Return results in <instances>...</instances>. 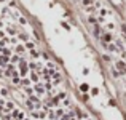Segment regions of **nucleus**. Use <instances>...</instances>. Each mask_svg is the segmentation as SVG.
Listing matches in <instances>:
<instances>
[{
    "label": "nucleus",
    "instance_id": "4",
    "mask_svg": "<svg viewBox=\"0 0 126 120\" xmlns=\"http://www.w3.org/2000/svg\"><path fill=\"white\" fill-rule=\"evenodd\" d=\"M21 61V58H19L18 55H15V56H11V59H10V64H16V62H19Z\"/></svg>",
    "mask_w": 126,
    "mask_h": 120
},
{
    "label": "nucleus",
    "instance_id": "5",
    "mask_svg": "<svg viewBox=\"0 0 126 120\" xmlns=\"http://www.w3.org/2000/svg\"><path fill=\"white\" fill-rule=\"evenodd\" d=\"M64 114H65V112H64V109H58V111L54 112V115H56V119H58V120L61 119V117H62Z\"/></svg>",
    "mask_w": 126,
    "mask_h": 120
},
{
    "label": "nucleus",
    "instance_id": "11",
    "mask_svg": "<svg viewBox=\"0 0 126 120\" xmlns=\"http://www.w3.org/2000/svg\"><path fill=\"white\" fill-rule=\"evenodd\" d=\"M105 48L110 50V51H115V50H117V48H115V45H112V43H110V45H105Z\"/></svg>",
    "mask_w": 126,
    "mask_h": 120
},
{
    "label": "nucleus",
    "instance_id": "7",
    "mask_svg": "<svg viewBox=\"0 0 126 120\" xmlns=\"http://www.w3.org/2000/svg\"><path fill=\"white\" fill-rule=\"evenodd\" d=\"M6 107L5 109H3V111H6V112H8V111H13V109H15V104H13V102H6Z\"/></svg>",
    "mask_w": 126,
    "mask_h": 120
},
{
    "label": "nucleus",
    "instance_id": "8",
    "mask_svg": "<svg viewBox=\"0 0 126 120\" xmlns=\"http://www.w3.org/2000/svg\"><path fill=\"white\" fill-rule=\"evenodd\" d=\"M31 82H34V83H37L38 82V74H31Z\"/></svg>",
    "mask_w": 126,
    "mask_h": 120
},
{
    "label": "nucleus",
    "instance_id": "17",
    "mask_svg": "<svg viewBox=\"0 0 126 120\" xmlns=\"http://www.w3.org/2000/svg\"><path fill=\"white\" fill-rule=\"evenodd\" d=\"M62 106H64V107H67V106H69V99H67V98L62 101Z\"/></svg>",
    "mask_w": 126,
    "mask_h": 120
},
{
    "label": "nucleus",
    "instance_id": "6",
    "mask_svg": "<svg viewBox=\"0 0 126 120\" xmlns=\"http://www.w3.org/2000/svg\"><path fill=\"white\" fill-rule=\"evenodd\" d=\"M117 67L120 69L121 72H126V66H125V62H123V61H120V62H118V64H117Z\"/></svg>",
    "mask_w": 126,
    "mask_h": 120
},
{
    "label": "nucleus",
    "instance_id": "9",
    "mask_svg": "<svg viewBox=\"0 0 126 120\" xmlns=\"http://www.w3.org/2000/svg\"><path fill=\"white\" fill-rule=\"evenodd\" d=\"M48 117H49V120H58V119H56V115H54V112H53V111H49V112H48Z\"/></svg>",
    "mask_w": 126,
    "mask_h": 120
},
{
    "label": "nucleus",
    "instance_id": "2",
    "mask_svg": "<svg viewBox=\"0 0 126 120\" xmlns=\"http://www.w3.org/2000/svg\"><path fill=\"white\" fill-rule=\"evenodd\" d=\"M32 117L34 119H45L46 117V112H38V111H32Z\"/></svg>",
    "mask_w": 126,
    "mask_h": 120
},
{
    "label": "nucleus",
    "instance_id": "19",
    "mask_svg": "<svg viewBox=\"0 0 126 120\" xmlns=\"http://www.w3.org/2000/svg\"><path fill=\"white\" fill-rule=\"evenodd\" d=\"M86 120H89V119H86Z\"/></svg>",
    "mask_w": 126,
    "mask_h": 120
},
{
    "label": "nucleus",
    "instance_id": "3",
    "mask_svg": "<svg viewBox=\"0 0 126 120\" xmlns=\"http://www.w3.org/2000/svg\"><path fill=\"white\" fill-rule=\"evenodd\" d=\"M34 90L37 91V95H38V96H42L43 93H45V90H43V86H42V85H38V83H37V85L34 86Z\"/></svg>",
    "mask_w": 126,
    "mask_h": 120
},
{
    "label": "nucleus",
    "instance_id": "15",
    "mask_svg": "<svg viewBox=\"0 0 126 120\" xmlns=\"http://www.w3.org/2000/svg\"><path fill=\"white\" fill-rule=\"evenodd\" d=\"M31 55H32V58H38V56H40L37 51H35V50H32V51H31Z\"/></svg>",
    "mask_w": 126,
    "mask_h": 120
},
{
    "label": "nucleus",
    "instance_id": "16",
    "mask_svg": "<svg viewBox=\"0 0 126 120\" xmlns=\"http://www.w3.org/2000/svg\"><path fill=\"white\" fill-rule=\"evenodd\" d=\"M26 46H27L29 50H32V48H34V43H32V42H27V43H26Z\"/></svg>",
    "mask_w": 126,
    "mask_h": 120
},
{
    "label": "nucleus",
    "instance_id": "1",
    "mask_svg": "<svg viewBox=\"0 0 126 120\" xmlns=\"http://www.w3.org/2000/svg\"><path fill=\"white\" fill-rule=\"evenodd\" d=\"M19 74L22 75V77H24L26 74H27V64H26V61H19Z\"/></svg>",
    "mask_w": 126,
    "mask_h": 120
},
{
    "label": "nucleus",
    "instance_id": "18",
    "mask_svg": "<svg viewBox=\"0 0 126 120\" xmlns=\"http://www.w3.org/2000/svg\"><path fill=\"white\" fill-rule=\"evenodd\" d=\"M0 93H2V96H6V95H8V91H6L5 88H3V90H0Z\"/></svg>",
    "mask_w": 126,
    "mask_h": 120
},
{
    "label": "nucleus",
    "instance_id": "13",
    "mask_svg": "<svg viewBox=\"0 0 126 120\" xmlns=\"http://www.w3.org/2000/svg\"><path fill=\"white\" fill-rule=\"evenodd\" d=\"M11 80H13V83H15V85H19V83H21V80H19V77H13Z\"/></svg>",
    "mask_w": 126,
    "mask_h": 120
},
{
    "label": "nucleus",
    "instance_id": "10",
    "mask_svg": "<svg viewBox=\"0 0 126 120\" xmlns=\"http://www.w3.org/2000/svg\"><path fill=\"white\" fill-rule=\"evenodd\" d=\"M16 53H21V51H24V46H22V45H16Z\"/></svg>",
    "mask_w": 126,
    "mask_h": 120
},
{
    "label": "nucleus",
    "instance_id": "14",
    "mask_svg": "<svg viewBox=\"0 0 126 120\" xmlns=\"http://www.w3.org/2000/svg\"><path fill=\"white\" fill-rule=\"evenodd\" d=\"M22 85L29 86V85H31V80H29V79H22Z\"/></svg>",
    "mask_w": 126,
    "mask_h": 120
},
{
    "label": "nucleus",
    "instance_id": "12",
    "mask_svg": "<svg viewBox=\"0 0 126 120\" xmlns=\"http://www.w3.org/2000/svg\"><path fill=\"white\" fill-rule=\"evenodd\" d=\"M80 90H81V91H88V90H89V86L86 85V83H83V85L80 86Z\"/></svg>",
    "mask_w": 126,
    "mask_h": 120
}]
</instances>
